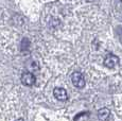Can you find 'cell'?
I'll return each mask as SVG.
<instances>
[{
    "label": "cell",
    "instance_id": "cell-1",
    "mask_svg": "<svg viewBox=\"0 0 122 121\" xmlns=\"http://www.w3.org/2000/svg\"><path fill=\"white\" fill-rule=\"evenodd\" d=\"M71 82L76 87L78 88H83L85 86V79H84V76L79 71H76V72L72 73L71 76Z\"/></svg>",
    "mask_w": 122,
    "mask_h": 121
},
{
    "label": "cell",
    "instance_id": "cell-2",
    "mask_svg": "<svg viewBox=\"0 0 122 121\" xmlns=\"http://www.w3.org/2000/svg\"><path fill=\"white\" fill-rule=\"evenodd\" d=\"M118 64H119L118 56L112 54V53L106 55V57H105V60H104V66H106L107 68H115Z\"/></svg>",
    "mask_w": 122,
    "mask_h": 121
},
{
    "label": "cell",
    "instance_id": "cell-3",
    "mask_svg": "<svg viewBox=\"0 0 122 121\" xmlns=\"http://www.w3.org/2000/svg\"><path fill=\"white\" fill-rule=\"evenodd\" d=\"M21 82L25 86H32L36 82V78L32 72H25L21 76Z\"/></svg>",
    "mask_w": 122,
    "mask_h": 121
},
{
    "label": "cell",
    "instance_id": "cell-4",
    "mask_svg": "<svg viewBox=\"0 0 122 121\" xmlns=\"http://www.w3.org/2000/svg\"><path fill=\"white\" fill-rule=\"evenodd\" d=\"M53 95L58 101H66L68 99V94H67V90L65 88L62 87H56L53 90Z\"/></svg>",
    "mask_w": 122,
    "mask_h": 121
},
{
    "label": "cell",
    "instance_id": "cell-5",
    "mask_svg": "<svg viewBox=\"0 0 122 121\" xmlns=\"http://www.w3.org/2000/svg\"><path fill=\"white\" fill-rule=\"evenodd\" d=\"M111 117V111H109L108 108L104 107V108H101L99 111H98V118L101 121H107Z\"/></svg>",
    "mask_w": 122,
    "mask_h": 121
},
{
    "label": "cell",
    "instance_id": "cell-6",
    "mask_svg": "<svg viewBox=\"0 0 122 121\" xmlns=\"http://www.w3.org/2000/svg\"><path fill=\"white\" fill-rule=\"evenodd\" d=\"M15 121H23V119H17V120H15Z\"/></svg>",
    "mask_w": 122,
    "mask_h": 121
}]
</instances>
